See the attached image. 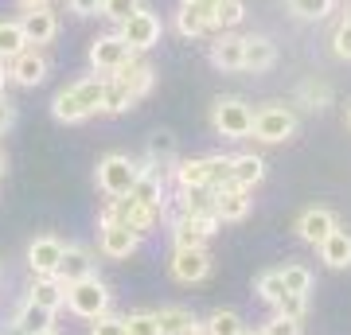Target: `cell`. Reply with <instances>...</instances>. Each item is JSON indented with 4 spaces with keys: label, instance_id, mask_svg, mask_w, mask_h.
<instances>
[{
    "label": "cell",
    "instance_id": "cell-28",
    "mask_svg": "<svg viewBox=\"0 0 351 335\" xmlns=\"http://www.w3.org/2000/svg\"><path fill=\"white\" fill-rule=\"evenodd\" d=\"M203 332H207V335H242V332H246V323H242L239 312L215 308L211 316H207V323H203Z\"/></svg>",
    "mask_w": 351,
    "mask_h": 335
},
{
    "label": "cell",
    "instance_id": "cell-14",
    "mask_svg": "<svg viewBox=\"0 0 351 335\" xmlns=\"http://www.w3.org/2000/svg\"><path fill=\"white\" fill-rule=\"evenodd\" d=\"M20 32H24L27 47H32V43L43 47V43H51V39L59 36V16L51 12V8H27V12L20 16Z\"/></svg>",
    "mask_w": 351,
    "mask_h": 335
},
{
    "label": "cell",
    "instance_id": "cell-3",
    "mask_svg": "<svg viewBox=\"0 0 351 335\" xmlns=\"http://www.w3.org/2000/svg\"><path fill=\"white\" fill-rule=\"evenodd\" d=\"M101 219H110V223H121L129 226L137 238L152 234L156 230V223L164 219V207H145V203H137V199H110V207L101 211Z\"/></svg>",
    "mask_w": 351,
    "mask_h": 335
},
{
    "label": "cell",
    "instance_id": "cell-2",
    "mask_svg": "<svg viewBox=\"0 0 351 335\" xmlns=\"http://www.w3.org/2000/svg\"><path fill=\"white\" fill-rule=\"evenodd\" d=\"M145 172V164L129 160L121 152H110V156H101L98 160V191L106 199H125L137 184V175Z\"/></svg>",
    "mask_w": 351,
    "mask_h": 335
},
{
    "label": "cell",
    "instance_id": "cell-1",
    "mask_svg": "<svg viewBox=\"0 0 351 335\" xmlns=\"http://www.w3.org/2000/svg\"><path fill=\"white\" fill-rule=\"evenodd\" d=\"M101 90H106V75L78 78L75 86H66V90H59V94H55V101H51V113H55L63 125L86 121L90 113L101 110Z\"/></svg>",
    "mask_w": 351,
    "mask_h": 335
},
{
    "label": "cell",
    "instance_id": "cell-10",
    "mask_svg": "<svg viewBox=\"0 0 351 335\" xmlns=\"http://www.w3.org/2000/svg\"><path fill=\"white\" fill-rule=\"evenodd\" d=\"M207 273H211V253H207V246H176V253H172V277L176 281L199 285Z\"/></svg>",
    "mask_w": 351,
    "mask_h": 335
},
{
    "label": "cell",
    "instance_id": "cell-42",
    "mask_svg": "<svg viewBox=\"0 0 351 335\" xmlns=\"http://www.w3.org/2000/svg\"><path fill=\"white\" fill-rule=\"evenodd\" d=\"M90 335H125V320L121 316H98V320H90Z\"/></svg>",
    "mask_w": 351,
    "mask_h": 335
},
{
    "label": "cell",
    "instance_id": "cell-35",
    "mask_svg": "<svg viewBox=\"0 0 351 335\" xmlns=\"http://www.w3.org/2000/svg\"><path fill=\"white\" fill-rule=\"evenodd\" d=\"M281 285H285V293H304V297H308V288H313V269H308V265H285V269H281Z\"/></svg>",
    "mask_w": 351,
    "mask_h": 335
},
{
    "label": "cell",
    "instance_id": "cell-12",
    "mask_svg": "<svg viewBox=\"0 0 351 335\" xmlns=\"http://www.w3.org/2000/svg\"><path fill=\"white\" fill-rule=\"evenodd\" d=\"M8 82H16V86H39L43 78H47V55L39 47H24L16 59H8Z\"/></svg>",
    "mask_w": 351,
    "mask_h": 335
},
{
    "label": "cell",
    "instance_id": "cell-4",
    "mask_svg": "<svg viewBox=\"0 0 351 335\" xmlns=\"http://www.w3.org/2000/svg\"><path fill=\"white\" fill-rule=\"evenodd\" d=\"M66 308L75 312V316H82V320L106 316L110 312V288H106V281H98V273H94V277L75 281V285H66Z\"/></svg>",
    "mask_w": 351,
    "mask_h": 335
},
{
    "label": "cell",
    "instance_id": "cell-9",
    "mask_svg": "<svg viewBox=\"0 0 351 335\" xmlns=\"http://www.w3.org/2000/svg\"><path fill=\"white\" fill-rule=\"evenodd\" d=\"M141 246V238L121 223H110V219H101V230H98V253L110 261H125L133 258Z\"/></svg>",
    "mask_w": 351,
    "mask_h": 335
},
{
    "label": "cell",
    "instance_id": "cell-38",
    "mask_svg": "<svg viewBox=\"0 0 351 335\" xmlns=\"http://www.w3.org/2000/svg\"><path fill=\"white\" fill-rule=\"evenodd\" d=\"M277 316H289V320H304V312H308V297L304 293H285V297L274 304Z\"/></svg>",
    "mask_w": 351,
    "mask_h": 335
},
{
    "label": "cell",
    "instance_id": "cell-47",
    "mask_svg": "<svg viewBox=\"0 0 351 335\" xmlns=\"http://www.w3.org/2000/svg\"><path fill=\"white\" fill-rule=\"evenodd\" d=\"M12 121H16V110H12V101H8L4 94H0V133H4V129H12Z\"/></svg>",
    "mask_w": 351,
    "mask_h": 335
},
{
    "label": "cell",
    "instance_id": "cell-5",
    "mask_svg": "<svg viewBox=\"0 0 351 335\" xmlns=\"http://www.w3.org/2000/svg\"><path fill=\"white\" fill-rule=\"evenodd\" d=\"M297 133V113L289 110V106H262V110L254 113V125H250V137L262 140V145H281Z\"/></svg>",
    "mask_w": 351,
    "mask_h": 335
},
{
    "label": "cell",
    "instance_id": "cell-19",
    "mask_svg": "<svg viewBox=\"0 0 351 335\" xmlns=\"http://www.w3.org/2000/svg\"><path fill=\"white\" fill-rule=\"evenodd\" d=\"M265 179V160L254 156V152H242V156H230V187H242V191H254V187Z\"/></svg>",
    "mask_w": 351,
    "mask_h": 335
},
{
    "label": "cell",
    "instance_id": "cell-48",
    "mask_svg": "<svg viewBox=\"0 0 351 335\" xmlns=\"http://www.w3.org/2000/svg\"><path fill=\"white\" fill-rule=\"evenodd\" d=\"M16 4H20V8H51V0H16Z\"/></svg>",
    "mask_w": 351,
    "mask_h": 335
},
{
    "label": "cell",
    "instance_id": "cell-16",
    "mask_svg": "<svg viewBox=\"0 0 351 335\" xmlns=\"http://www.w3.org/2000/svg\"><path fill=\"white\" fill-rule=\"evenodd\" d=\"M336 226H339L336 214L328 211V207H308V211L297 219V234H301V242H308V246H320Z\"/></svg>",
    "mask_w": 351,
    "mask_h": 335
},
{
    "label": "cell",
    "instance_id": "cell-8",
    "mask_svg": "<svg viewBox=\"0 0 351 335\" xmlns=\"http://www.w3.org/2000/svg\"><path fill=\"white\" fill-rule=\"evenodd\" d=\"M133 55H137V51H129V43L117 36V32H113V36H98L94 43H90V66H94L98 75H106V78L117 75Z\"/></svg>",
    "mask_w": 351,
    "mask_h": 335
},
{
    "label": "cell",
    "instance_id": "cell-21",
    "mask_svg": "<svg viewBox=\"0 0 351 335\" xmlns=\"http://www.w3.org/2000/svg\"><path fill=\"white\" fill-rule=\"evenodd\" d=\"M129 199H137V203H145V207H168V199H164V175H160V168H149V164H145V172L137 175V184H133Z\"/></svg>",
    "mask_w": 351,
    "mask_h": 335
},
{
    "label": "cell",
    "instance_id": "cell-23",
    "mask_svg": "<svg viewBox=\"0 0 351 335\" xmlns=\"http://www.w3.org/2000/svg\"><path fill=\"white\" fill-rule=\"evenodd\" d=\"M27 300L39 304V308H47V312H59L66 304V285L59 277H36V285L27 288Z\"/></svg>",
    "mask_w": 351,
    "mask_h": 335
},
{
    "label": "cell",
    "instance_id": "cell-37",
    "mask_svg": "<svg viewBox=\"0 0 351 335\" xmlns=\"http://www.w3.org/2000/svg\"><path fill=\"white\" fill-rule=\"evenodd\" d=\"M258 297H262L265 304H277V300L285 297V285H281V269H265V273L258 277Z\"/></svg>",
    "mask_w": 351,
    "mask_h": 335
},
{
    "label": "cell",
    "instance_id": "cell-53",
    "mask_svg": "<svg viewBox=\"0 0 351 335\" xmlns=\"http://www.w3.org/2000/svg\"><path fill=\"white\" fill-rule=\"evenodd\" d=\"M0 175H4V156H0Z\"/></svg>",
    "mask_w": 351,
    "mask_h": 335
},
{
    "label": "cell",
    "instance_id": "cell-15",
    "mask_svg": "<svg viewBox=\"0 0 351 335\" xmlns=\"http://www.w3.org/2000/svg\"><path fill=\"white\" fill-rule=\"evenodd\" d=\"M250 191H242V187H219L215 191V219L219 223H242L246 214H250Z\"/></svg>",
    "mask_w": 351,
    "mask_h": 335
},
{
    "label": "cell",
    "instance_id": "cell-6",
    "mask_svg": "<svg viewBox=\"0 0 351 335\" xmlns=\"http://www.w3.org/2000/svg\"><path fill=\"white\" fill-rule=\"evenodd\" d=\"M211 125H215V133L226 140H246L250 137V125H254V110L242 98H219L211 110Z\"/></svg>",
    "mask_w": 351,
    "mask_h": 335
},
{
    "label": "cell",
    "instance_id": "cell-11",
    "mask_svg": "<svg viewBox=\"0 0 351 335\" xmlns=\"http://www.w3.org/2000/svg\"><path fill=\"white\" fill-rule=\"evenodd\" d=\"M211 234H219V219L215 214H176L172 223L176 246H207Z\"/></svg>",
    "mask_w": 351,
    "mask_h": 335
},
{
    "label": "cell",
    "instance_id": "cell-46",
    "mask_svg": "<svg viewBox=\"0 0 351 335\" xmlns=\"http://www.w3.org/2000/svg\"><path fill=\"white\" fill-rule=\"evenodd\" d=\"M75 16H98L101 12V0H66Z\"/></svg>",
    "mask_w": 351,
    "mask_h": 335
},
{
    "label": "cell",
    "instance_id": "cell-34",
    "mask_svg": "<svg viewBox=\"0 0 351 335\" xmlns=\"http://www.w3.org/2000/svg\"><path fill=\"white\" fill-rule=\"evenodd\" d=\"M246 20V4L242 0H219V8H215V20H211V32H230V27H239Z\"/></svg>",
    "mask_w": 351,
    "mask_h": 335
},
{
    "label": "cell",
    "instance_id": "cell-49",
    "mask_svg": "<svg viewBox=\"0 0 351 335\" xmlns=\"http://www.w3.org/2000/svg\"><path fill=\"white\" fill-rule=\"evenodd\" d=\"M184 335H207V332H203V323L195 320V323H191V327H188V332H184Z\"/></svg>",
    "mask_w": 351,
    "mask_h": 335
},
{
    "label": "cell",
    "instance_id": "cell-27",
    "mask_svg": "<svg viewBox=\"0 0 351 335\" xmlns=\"http://www.w3.org/2000/svg\"><path fill=\"white\" fill-rule=\"evenodd\" d=\"M152 320H156V332L160 335H184L195 323V316H191V308H184V304H168V308L152 312Z\"/></svg>",
    "mask_w": 351,
    "mask_h": 335
},
{
    "label": "cell",
    "instance_id": "cell-24",
    "mask_svg": "<svg viewBox=\"0 0 351 335\" xmlns=\"http://www.w3.org/2000/svg\"><path fill=\"white\" fill-rule=\"evenodd\" d=\"M242 39L246 36L223 32V36L211 43V62L219 66V71H242Z\"/></svg>",
    "mask_w": 351,
    "mask_h": 335
},
{
    "label": "cell",
    "instance_id": "cell-33",
    "mask_svg": "<svg viewBox=\"0 0 351 335\" xmlns=\"http://www.w3.org/2000/svg\"><path fill=\"white\" fill-rule=\"evenodd\" d=\"M180 149H176L172 133H152L149 137V168H164V164H176Z\"/></svg>",
    "mask_w": 351,
    "mask_h": 335
},
{
    "label": "cell",
    "instance_id": "cell-7",
    "mask_svg": "<svg viewBox=\"0 0 351 335\" xmlns=\"http://www.w3.org/2000/svg\"><path fill=\"white\" fill-rule=\"evenodd\" d=\"M160 32H164L160 16L149 12V8H137L129 20H121V24H117V36L129 43V51H149V47H156V43H160Z\"/></svg>",
    "mask_w": 351,
    "mask_h": 335
},
{
    "label": "cell",
    "instance_id": "cell-18",
    "mask_svg": "<svg viewBox=\"0 0 351 335\" xmlns=\"http://www.w3.org/2000/svg\"><path fill=\"white\" fill-rule=\"evenodd\" d=\"M277 62V47L274 39L265 36H246L242 39V71H254V75H262Z\"/></svg>",
    "mask_w": 351,
    "mask_h": 335
},
{
    "label": "cell",
    "instance_id": "cell-41",
    "mask_svg": "<svg viewBox=\"0 0 351 335\" xmlns=\"http://www.w3.org/2000/svg\"><path fill=\"white\" fill-rule=\"evenodd\" d=\"M125 335H160L152 312H133V316H125Z\"/></svg>",
    "mask_w": 351,
    "mask_h": 335
},
{
    "label": "cell",
    "instance_id": "cell-51",
    "mask_svg": "<svg viewBox=\"0 0 351 335\" xmlns=\"http://www.w3.org/2000/svg\"><path fill=\"white\" fill-rule=\"evenodd\" d=\"M348 129H351V101H348Z\"/></svg>",
    "mask_w": 351,
    "mask_h": 335
},
{
    "label": "cell",
    "instance_id": "cell-20",
    "mask_svg": "<svg viewBox=\"0 0 351 335\" xmlns=\"http://www.w3.org/2000/svg\"><path fill=\"white\" fill-rule=\"evenodd\" d=\"M110 78H117V82L133 94V98H145V94L152 90V82H156V78H152V66L145 59H137V55H133V59H129L117 75H110Z\"/></svg>",
    "mask_w": 351,
    "mask_h": 335
},
{
    "label": "cell",
    "instance_id": "cell-52",
    "mask_svg": "<svg viewBox=\"0 0 351 335\" xmlns=\"http://www.w3.org/2000/svg\"><path fill=\"white\" fill-rule=\"evenodd\" d=\"M242 335H265V332H242Z\"/></svg>",
    "mask_w": 351,
    "mask_h": 335
},
{
    "label": "cell",
    "instance_id": "cell-50",
    "mask_svg": "<svg viewBox=\"0 0 351 335\" xmlns=\"http://www.w3.org/2000/svg\"><path fill=\"white\" fill-rule=\"evenodd\" d=\"M4 82H8V71H4V62H0V94H4Z\"/></svg>",
    "mask_w": 351,
    "mask_h": 335
},
{
    "label": "cell",
    "instance_id": "cell-31",
    "mask_svg": "<svg viewBox=\"0 0 351 335\" xmlns=\"http://www.w3.org/2000/svg\"><path fill=\"white\" fill-rule=\"evenodd\" d=\"M24 47H27V39L20 32V20H0V62L16 59Z\"/></svg>",
    "mask_w": 351,
    "mask_h": 335
},
{
    "label": "cell",
    "instance_id": "cell-22",
    "mask_svg": "<svg viewBox=\"0 0 351 335\" xmlns=\"http://www.w3.org/2000/svg\"><path fill=\"white\" fill-rule=\"evenodd\" d=\"M12 323H16V332H20V335H43V332H51V323H55V312L39 308V304H32V300L24 297V304L16 308Z\"/></svg>",
    "mask_w": 351,
    "mask_h": 335
},
{
    "label": "cell",
    "instance_id": "cell-17",
    "mask_svg": "<svg viewBox=\"0 0 351 335\" xmlns=\"http://www.w3.org/2000/svg\"><path fill=\"white\" fill-rule=\"evenodd\" d=\"M55 277H59L63 285H75V281H82V277H94V258H90V249L86 246H66L63 258H59Z\"/></svg>",
    "mask_w": 351,
    "mask_h": 335
},
{
    "label": "cell",
    "instance_id": "cell-25",
    "mask_svg": "<svg viewBox=\"0 0 351 335\" xmlns=\"http://www.w3.org/2000/svg\"><path fill=\"white\" fill-rule=\"evenodd\" d=\"M176 184H180V191H188V187H207L211 191V156L176 160Z\"/></svg>",
    "mask_w": 351,
    "mask_h": 335
},
{
    "label": "cell",
    "instance_id": "cell-39",
    "mask_svg": "<svg viewBox=\"0 0 351 335\" xmlns=\"http://www.w3.org/2000/svg\"><path fill=\"white\" fill-rule=\"evenodd\" d=\"M176 27H180V36H188V39L207 36V24H203L199 16L191 12V8H184V4H180V12H176Z\"/></svg>",
    "mask_w": 351,
    "mask_h": 335
},
{
    "label": "cell",
    "instance_id": "cell-32",
    "mask_svg": "<svg viewBox=\"0 0 351 335\" xmlns=\"http://www.w3.org/2000/svg\"><path fill=\"white\" fill-rule=\"evenodd\" d=\"M180 214H215V191H207V187L180 191Z\"/></svg>",
    "mask_w": 351,
    "mask_h": 335
},
{
    "label": "cell",
    "instance_id": "cell-36",
    "mask_svg": "<svg viewBox=\"0 0 351 335\" xmlns=\"http://www.w3.org/2000/svg\"><path fill=\"white\" fill-rule=\"evenodd\" d=\"M289 8H293V16H301V20H324L336 8V0H289Z\"/></svg>",
    "mask_w": 351,
    "mask_h": 335
},
{
    "label": "cell",
    "instance_id": "cell-40",
    "mask_svg": "<svg viewBox=\"0 0 351 335\" xmlns=\"http://www.w3.org/2000/svg\"><path fill=\"white\" fill-rule=\"evenodd\" d=\"M137 8H141V0H101V16H106V20H113V24L129 20Z\"/></svg>",
    "mask_w": 351,
    "mask_h": 335
},
{
    "label": "cell",
    "instance_id": "cell-54",
    "mask_svg": "<svg viewBox=\"0 0 351 335\" xmlns=\"http://www.w3.org/2000/svg\"><path fill=\"white\" fill-rule=\"evenodd\" d=\"M43 335H59V332H55V327H51V332H43Z\"/></svg>",
    "mask_w": 351,
    "mask_h": 335
},
{
    "label": "cell",
    "instance_id": "cell-45",
    "mask_svg": "<svg viewBox=\"0 0 351 335\" xmlns=\"http://www.w3.org/2000/svg\"><path fill=\"white\" fill-rule=\"evenodd\" d=\"M184 8H191V12L199 16L203 24H207V32H211V20H215V8H219V0H180Z\"/></svg>",
    "mask_w": 351,
    "mask_h": 335
},
{
    "label": "cell",
    "instance_id": "cell-43",
    "mask_svg": "<svg viewBox=\"0 0 351 335\" xmlns=\"http://www.w3.org/2000/svg\"><path fill=\"white\" fill-rule=\"evenodd\" d=\"M332 51H336L339 59L351 62V16H348V20H339L336 36H332Z\"/></svg>",
    "mask_w": 351,
    "mask_h": 335
},
{
    "label": "cell",
    "instance_id": "cell-26",
    "mask_svg": "<svg viewBox=\"0 0 351 335\" xmlns=\"http://www.w3.org/2000/svg\"><path fill=\"white\" fill-rule=\"evenodd\" d=\"M320 258H324L328 269H348L351 265V234L348 230H332V234L320 242Z\"/></svg>",
    "mask_w": 351,
    "mask_h": 335
},
{
    "label": "cell",
    "instance_id": "cell-30",
    "mask_svg": "<svg viewBox=\"0 0 351 335\" xmlns=\"http://www.w3.org/2000/svg\"><path fill=\"white\" fill-rule=\"evenodd\" d=\"M133 94H129L117 78H106V90H101V110L98 113H125V110H133Z\"/></svg>",
    "mask_w": 351,
    "mask_h": 335
},
{
    "label": "cell",
    "instance_id": "cell-29",
    "mask_svg": "<svg viewBox=\"0 0 351 335\" xmlns=\"http://www.w3.org/2000/svg\"><path fill=\"white\" fill-rule=\"evenodd\" d=\"M297 101H301L304 110L320 113V110H328V106H332V86H328V82L308 78V82H301V90H297Z\"/></svg>",
    "mask_w": 351,
    "mask_h": 335
},
{
    "label": "cell",
    "instance_id": "cell-13",
    "mask_svg": "<svg viewBox=\"0 0 351 335\" xmlns=\"http://www.w3.org/2000/svg\"><path fill=\"white\" fill-rule=\"evenodd\" d=\"M63 242L55 234H43L36 238L32 246H27V269L36 277H55V269H59V258H63Z\"/></svg>",
    "mask_w": 351,
    "mask_h": 335
},
{
    "label": "cell",
    "instance_id": "cell-55",
    "mask_svg": "<svg viewBox=\"0 0 351 335\" xmlns=\"http://www.w3.org/2000/svg\"><path fill=\"white\" fill-rule=\"evenodd\" d=\"M0 285H4V269H0Z\"/></svg>",
    "mask_w": 351,
    "mask_h": 335
},
{
    "label": "cell",
    "instance_id": "cell-44",
    "mask_svg": "<svg viewBox=\"0 0 351 335\" xmlns=\"http://www.w3.org/2000/svg\"><path fill=\"white\" fill-rule=\"evenodd\" d=\"M262 332H265V335H301V320H289V316H274V320H265Z\"/></svg>",
    "mask_w": 351,
    "mask_h": 335
}]
</instances>
